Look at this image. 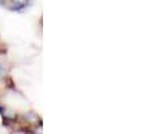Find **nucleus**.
I'll return each instance as SVG.
<instances>
[{
	"mask_svg": "<svg viewBox=\"0 0 153 134\" xmlns=\"http://www.w3.org/2000/svg\"><path fill=\"white\" fill-rule=\"evenodd\" d=\"M4 74V70H3V67H1V64H0V76Z\"/></svg>",
	"mask_w": 153,
	"mask_h": 134,
	"instance_id": "obj_1",
	"label": "nucleus"
}]
</instances>
